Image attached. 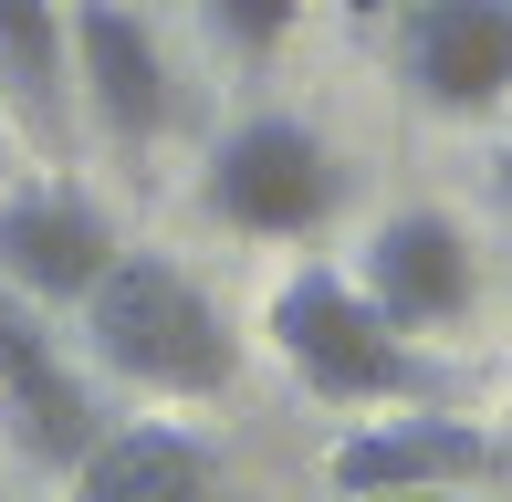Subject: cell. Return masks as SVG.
I'll return each mask as SVG.
<instances>
[{"label":"cell","instance_id":"5bb4252c","mask_svg":"<svg viewBox=\"0 0 512 502\" xmlns=\"http://www.w3.org/2000/svg\"><path fill=\"white\" fill-rule=\"evenodd\" d=\"M345 502H450V492H345Z\"/></svg>","mask_w":512,"mask_h":502},{"label":"cell","instance_id":"9c48e42d","mask_svg":"<svg viewBox=\"0 0 512 502\" xmlns=\"http://www.w3.org/2000/svg\"><path fill=\"white\" fill-rule=\"evenodd\" d=\"M408 95L439 116H481L512 95V0H408Z\"/></svg>","mask_w":512,"mask_h":502},{"label":"cell","instance_id":"7a4b0ae2","mask_svg":"<svg viewBox=\"0 0 512 502\" xmlns=\"http://www.w3.org/2000/svg\"><path fill=\"white\" fill-rule=\"evenodd\" d=\"M262 325H272V356H283L324 408H439V367L418 356V335H398L356 293V272H335V262L283 272Z\"/></svg>","mask_w":512,"mask_h":502},{"label":"cell","instance_id":"8fae6325","mask_svg":"<svg viewBox=\"0 0 512 502\" xmlns=\"http://www.w3.org/2000/svg\"><path fill=\"white\" fill-rule=\"evenodd\" d=\"M0 105L63 147L74 136V53H63V0H0Z\"/></svg>","mask_w":512,"mask_h":502},{"label":"cell","instance_id":"9a60e30c","mask_svg":"<svg viewBox=\"0 0 512 502\" xmlns=\"http://www.w3.org/2000/svg\"><path fill=\"white\" fill-rule=\"evenodd\" d=\"M0 502H11V492H0Z\"/></svg>","mask_w":512,"mask_h":502},{"label":"cell","instance_id":"30bf717a","mask_svg":"<svg viewBox=\"0 0 512 502\" xmlns=\"http://www.w3.org/2000/svg\"><path fill=\"white\" fill-rule=\"evenodd\" d=\"M63 482H74V502H220V461L178 419H105V440Z\"/></svg>","mask_w":512,"mask_h":502},{"label":"cell","instance_id":"7c38bea8","mask_svg":"<svg viewBox=\"0 0 512 502\" xmlns=\"http://www.w3.org/2000/svg\"><path fill=\"white\" fill-rule=\"evenodd\" d=\"M199 11H209V32H220L241 63H262V53H283V32L304 21V0H199Z\"/></svg>","mask_w":512,"mask_h":502},{"label":"cell","instance_id":"6da1fadb","mask_svg":"<svg viewBox=\"0 0 512 502\" xmlns=\"http://www.w3.org/2000/svg\"><path fill=\"white\" fill-rule=\"evenodd\" d=\"M74 314H84L95 367L126 377V387H147V398H220V387L241 377V335H230V314L209 304L168 251H115Z\"/></svg>","mask_w":512,"mask_h":502},{"label":"cell","instance_id":"52a82bcc","mask_svg":"<svg viewBox=\"0 0 512 502\" xmlns=\"http://www.w3.org/2000/svg\"><path fill=\"white\" fill-rule=\"evenodd\" d=\"M115 251H126L115 220L74 189V178H42V189L0 199V283H11L21 304H84Z\"/></svg>","mask_w":512,"mask_h":502},{"label":"cell","instance_id":"4fadbf2b","mask_svg":"<svg viewBox=\"0 0 512 502\" xmlns=\"http://www.w3.org/2000/svg\"><path fill=\"white\" fill-rule=\"evenodd\" d=\"M492 199H502V210H512V147L492 157Z\"/></svg>","mask_w":512,"mask_h":502},{"label":"cell","instance_id":"8992f818","mask_svg":"<svg viewBox=\"0 0 512 502\" xmlns=\"http://www.w3.org/2000/svg\"><path fill=\"white\" fill-rule=\"evenodd\" d=\"M356 293H366L398 335L460 325V314L481 304V272H471L460 220H439V210H387L377 231H366V251H356Z\"/></svg>","mask_w":512,"mask_h":502},{"label":"cell","instance_id":"5b68a950","mask_svg":"<svg viewBox=\"0 0 512 502\" xmlns=\"http://www.w3.org/2000/svg\"><path fill=\"white\" fill-rule=\"evenodd\" d=\"M0 419L21 429V450L42 471H74L105 440L95 377L63 356V335H42V304H21L11 283H0Z\"/></svg>","mask_w":512,"mask_h":502},{"label":"cell","instance_id":"3957f363","mask_svg":"<svg viewBox=\"0 0 512 502\" xmlns=\"http://www.w3.org/2000/svg\"><path fill=\"white\" fill-rule=\"evenodd\" d=\"M199 199H209V220L241 231V241H314L324 220L345 210V157L324 147L304 116H241L209 147Z\"/></svg>","mask_w":512,"mask_h":502},{"label":"cell","instance_id":"ba28073f","mask_svg":"<svg viewBox=\"0 0 512 502\" xmlns=\"http://www.w3.org/2000/svg\"><path fill=\"white\" fill-rule=\"evenodd\" d=\"M492 461H502L492 429L450 419V408H398V419H377V429H345V440L324 450V482H335V502L345 492H460Z\"/></svg>","mask_w":512,"mask_h":502},{"label":"cell","instance_id":"277c9868","mask_svg":"<svg viewBox=\"0 0 512 502\" xmlns=\"http://www.w3.org/2000/svg\"><path fill=\"white\" fill-rule=\"evenodd\" d=\"M63 53H74V105L115 147H157V136L178 126L168 42H157L126 0H63Z\"/></svg>","mask_w":512,"mask_h":502}]
</instances>
